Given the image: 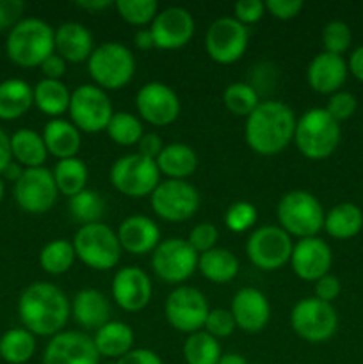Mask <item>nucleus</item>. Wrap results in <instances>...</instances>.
Segmentation results:
<instances>
[{
	"instance_id": "1",
	"label": "nucleus",
	"mask_w": 363,
	"mask_h": 364,
	"mask_svg": "<svg viewBox=\"0 0 363 364\" xmlns=\"http://www.w3.org/2000/svg\"><path fill=\"white\" fill-rule=\"evenodd\" d=\"M18 313L25 329L34 336H56L63 333L71 315V302L56 284L39 281L21 291Z\"/></svg>"
},
{
	"instance_id": "2",
	"label": "nucleus",
	"mask_w": 363,
	"mask_h": 364,
	"mask_svg": "<svg viewBox=\"0 0 363 364\" xmlns=\"http://www.w3.org/2000/svg\"><path fill=\"white\" fill-rule=\"evenodd\" d=\"M295 123L294 110L287 103L278 100L260 102L246 117V142L258 155H278L294 141Z\"/></svg>"
},
{
	"instance_id": "3",
	"label": "nucleus",
	"mask_w": 363,
	"mask_h": 364,
	"mask_svg": "<svg viewBox=\"0 0 363 364\" xmlns=\"http://www.w3.org/2000/svg\"><path fill=\"white\" fill-rule=\"evenodd\" d=\"M56 52V31L39 18L20 20L7 36V55L23 68L41 66Z\"/></svg>"
},
{
	"instance_id": "4",
	"label": "nucleus",
	"mask_w": 363,
	"mask_h": 364,
	"mask_svg": "<svg viewBox=\"0 0 363 364\" xmlns=\"http://www.w3.org/2000/svg\"><path fill=\"white\" fill-rule=\"evenodd\" d=\"M340 123L326 109H310L295 123L294 141L299 153L308 160H326L340 144Z\"/></svg>"
},
{
	"instance_id": "5",
	"label": "nucleus",
	"mask_w": 363,
	"mask_h": 364,
	"mask_svg": "<svg viewBox=\"0 0 363 364\" xmlns=\"http://www.w3.org/2000/svg\"><path fill=\"white\" fill-rule=\"evenodd\" d=\"M88 71L103 91H117L130 84L135 75V57L123 43H102L88 59Z\"/></svg>"
},
{
	"instance_id": "6",
	"label": "nucleus",
	"mask_w": 363,
	"mask_h": 364,
	"mask_svg": "<svg viewBox=\"0 0 363 364\" xmlns=\"http://www.w3.org/2000/svg\"><path fill=\"white\" fill-rule=\"evenodd\" d=\"M75 256L93 270H110L120 263L121 249L116 231L107 224L95 223L80 226L71 240Z\"/></svg>"
},
{
	"instance_id": "7",
	"label": "nucleus",
	"mask_w": 363,
	"mask_h": 364,
	"mask_svg": "<svg viewBox=\"0 0 363 364\" xmlns=\"http://www.w3.org/2000/svg\"><path fill=\"white\" fill-rule=\"evenodd\" d=\"M278 220L281 230L287 231L290 237L310 238L317 237L324 230L322 205L313 194L306 191H290L278 203Z\"/></svg>"
},
{
	"instance_id": "8",
	"label": "nucleus",
	"mask_w": 363,
	"mask_h": 364,
	"mask_svg": "<svg viewBox=\"0 0 363 364\" xmlns=\"http://www.w3.org/2000/svg\"><path fill=\"white\" fill-rule=\"evenodd\" d=\"M110 183L128 198H146L160 183V171L155 160L146 159L141 153H128L110 167Z\"/></svg>"
},
{
	"instance_id": "9",
	"label": "nucleus",
	"mask_w": 363,
	"mask_h": 364,
	"mask_svg": "<svg viewBox=\"0 0 363 364\" xmlns=\"http://www.w3.org/2000/svg\"><path fill=\"white\" fill-rule=\"evenodd\" d=\"M68 112L71 123L80 130V134H98L107 130L110 117L114 116L109 95L95 84L78 85L75 91H71Z\"/></svg>"
},
{
	"instance_id": "10",
	"label": "nucleus",
	"mask_w": 363,
	"mask_h": 364,
	"mask_svg": "<svg viewBox=\"0 0 363 364\" xmlns=\"http://www.w3.org/2000/svg\"><path fill=\"white\" fill-rule=\"evenodd\" d=\"M290 327L301 340L324 343L331 340L338 329L337 309L317 297H305L292 308Z\"/></svg>"
},
{
	"instance_id": "11",
	"label": "nucleus",
	"mask_w": 363,
	"mask_h": 364,
	"mask_svg": "<svg viewBox=\"0 0 363 364\" xmlns=\"http://www.w3.org/2000/svg\"><path fill=\"white\" fill-rule=\"evenodd\" d=\"M292 249V237L280 226L256 228L246 242V255L260 270H278L287 265Z\"/></svg>"
},
{
	"instance_id": "12",
	"label": "nucleus",
	"mask_w": 363,
	"mask_h": 364,
	"mask_svg": "<svg viewBox=\"0 0 363 364\" xmlns=\"http://www.w3.org/2000/svg\"><path fill=\"white\" fill-rule=\"evenodd\" d=\"M199 255L184 238H166L160 240L152 252V269L162 281L178 284L187 281L198 269Z\"/></svg>"
},
{
	"instance_id": "13",
	"label": "nucleus",
	"mask_w": 363,
	"mask_h": 364,
	"mask_svg": "<svg viewBox=\"0 0 363 364\" xmlns=\"http://www.w3.org/2000/svg\"><path fill=\"white\" fill-rule=\"evenodd\" d=\"M149 203L160 219L182 223L198 212L199 192L187 180H166L157 185L149 196Z\"/></svg>"
},
{
	"instance_id": "14",
	"label": "nucleus",
	"mask_w": 363,
	"mask_h": 364,
	"mask_svg": "<svg viewBox=\"0 0 363 364\" xmlns=\"http://www.w3.org/2000/svg\"><path fill=\"white\" fill-rule=\"evenodd\" d=\"M249 28L233 16L217 18L205 34V50L217 64H233L248 50Z\"/></svg>"
},
{
	"instance_id": "15",
	"label": "nucleus",
	"mask_w": 363,
	"mask_h": 364,
	"mask_svg": "<svg viewBox=\"0 0 363 364\" xmlns=\"http://www.w3.org/2000/svg\"><path fill=\"white\" fill-rule=\"evenodd\" d=\"M164 311L173 329L178 333L194 334L205 326L210 308L201 291L192 287H178L167 295Z\"/></svg>"
},
{
	"instance_id": "16",
	"label": "nucleus",
	"mask_w": 363,
	"mask_h": 364,
	"mask_svg": "<svg viewBox=\"0 0 363 364\" xmlns=\"http://www.w3.org/2000/svg\"><path fill=\"white\" fill-rule=\"evenodd\" d=\"M56 180L46 167L25 169L20 180L14 183V199L18 206L28 213H46L57 201Z\"/></svg>"
},
{
	"instance_id": "17",
	"label": "nucleus",
	"mask_w": 363,
	"mask_h": 364,
	"mask_svg": "<svg viewBox=\"0 0 363 364\" xmlns=\"http://www.w3.org/2000/svg\"><path fill=\"white\" fill-rule=\"evenodd\" d=\"M135 107L146 123L153 127H167L180 116L182 103L177 92L164 82H148L135 95Z\"/></svg>"
},
{
	"instance_id": "18",
	"label": "nucleus",
	"mask_w": 363,
	"mask_h": 364,
	"mask_svg": "<svg viewBox=\"0 0 363 364\" xmlns=\"http://www.w3.org/2000/svg\"><path fill=\"white\" fill-rule=\"evenodd\" d=\"M43 364H100V354L89 334L80 331H63L50 338Z\"/></svg>"
},
{
	"instance_id": "19",
	"label": "nucleus",
	"mask_w": 363,
	"mask_h": 364,
	"mask_svg": "<svg viewBox=\"0 0 363 364\" xmlns=\"http://www.w3.org/2000/svg\"><path fill=\"white\" fill-rule=\"evenodd\" d=\"M194 18L185 7H166L159 11L149 25L155 48L178 50L187 45L194 36Z\"/></svg>"
},
{
	"instance_id": "20",
	"label": "nucleus",
	"mask_w": 363,
	"mask_h": 364,
	"mask_svg": "<svg viewBox=\"0 0 363 364\" xmlns=\"http://www.w3.org/2000/svg\"><path fill=\"white\" fill-rule=\"evenodd\" d=\"M153 284L148 274L135 265L123 267L114 274L112 299L121 309L137 313L149 304Z\"/></svg>"
},
{
	"instance_id": "21",
	"label": "nucleus",
	"mask_w": 363,
	"mask_h": 364,
	"mask_svg": "<svg viewBox=\"0 0 363 364\" xmlns=\"http://www.w3.org/2000/svg\"><path fill=\"white\" fill-rule=\"evenodd\" d=\"M295 276L302 281H319L326 274H330L333 263L331 247L319 237L301 238L294 244L290 262Z\"/></svg>"
},
{
	"instance_id": "22",
	"label": "nucleus",
	"mask_w": 363,
	"mask_h": 364,
	"mask_svg": "<svg viewBox=\"0 0 363 364\" xmlns=\"http://www.w3.org/2000/svg\"><path fill=\"white\" fill-rule=\"evenodd\" d=\"M230 311L238 329L246 333H260L270 320V304L258 288H241L233 295Z\"/></svg>"
},
{
	"instance_id": "23",
	"label": "nucleus",
	"mask_w": 363,
	"mask_h": 364,
	"mask_svg": "<svg viewBox=\"0 0 363 364\" xmlns=\"http://www.w3.org/2000/svg\"><path fill=\"white\" fill-rule=\"evenodd\" d=\"M347 75L349 68L344 57L320 52L308 64L306 80H308V85L313 91L331 96L340 91V87L347 80Z\"/></svg>"
},
{
	"instance_id": "24",
	"label": "nucleus",
	"mask_w": 363,
	"mask_h": 364,
	"mask_svg": "<svg viewBox=\"0 0 363 364\" xmlns=\"http://www.w3.org/2000/svg\"><path fill=\"white\" fill-rule=\"evenodd\" d=\"M123 251L141 256L153 252L160 244V230L153 219L146 215H130L116 231Z\"/></svg>"
},
{
	"instance_id": "25",
	"label": "nucleus",
	"mask_w": 363,
	"mask_h": 364,
	"mask_svg": "<svg viewBox=\"0 0 363 364\" xmlns=\"http://www.w3.org/2000/svg\"><path fill=\"white\" fill-rule=\"evenodd\" d=\"M93 34L78 21H66L56 28V53L66 63H84L95 50Z\"/></svg>"
},
{
	"instance_id": "26",
	"label": "nucleus",
	"mask_w": 363,
	"mask_h": 364,
	"mask_svg": "<svg viewBox=\"0 0 363 364\" xmlns=\"http://www.w3.org/2000/svg\"><path fill=\"white\" fill-rule=\"evenodd\" d=\"M110 302L105 294L95 288L80 290L71 301V315L84 329L98 331L110 322Z\"/></svg>"
},
{
	"instance_id": "27",
	"label": "nucleus",
	"mask_w": 363,
	"mask_h": 364,
	"mask_svg": "<svg viewBox=\"0 0 363 364\" xmlns=\"http://www.w3.org/2000/svg\"><path fill=\"white\" fill-rule=\"evenodd\" d=\"M46 151L56 156L57 160L73 159L82 148V134L71 121L57 117L50 119L43 130Z\"/></svg>"
},
{
	"instance_id": "28",
	"label": "nucleus",
	"mask_w": 363,
	"mask_h": 364,
	"mask_svg": "<svg viewBox=\"0 0 363 364\" xmlns=\"http://www.w3.org/2000/svg\"><path fill=\"white\" fill-rule=\"evenodd\" d=\"M134 340L135 336L132 327L120 320L107 322L105 326L95 331V336H93L100 358L112 359V361H117L125 354H128L134 348Z\"/></svg>"
},
{
	"instance_id": "29",
	"label": "nucleus",
	"mask_w": 363,
	"mask_h": 364,
	"mask_svg": "<svg viewBox=\"0 0 363 364\" xmlns=\"http://www.w3.org/2000/svg\"><path fill=\"white\" fill-rule=\"evenodd\" d=\"M157 167L160 174H166L167 180H185L198 169V155L194 149L182 142L164 146L157 156Z\"/></svg>"
},
{
	"instance_id": "30",
	"label": "nucleus",
	"mask_w": 363,
	"mask_h": 364,
	"mask_svg": "<svg viewBox=\"0 0 363 364\" xmlns=\"http://www.w3.org/2000/svg\"><path fill=\"white\" fill-rule=\"evenodd\" d=\"M34 103V89L21 78L0 84V119L13 121L23 116Z\"/></svg>"
},
{
	"instance_id": "31",
	"label": "nucleus",
	"mask_w": 363,
	"mask_h": 364,
	"mask_svg": "<svg viewBox=\"0 0 363 364\" xmlns=\"http://www.w3.org/2000/svg\"><path fill=\"white\" fill-rule=\"evenodd\" d=\"M363 228V212L352 203H340L333 206L324 217V230L331 238L349 240L354 238Z\"/></svg>"
},
{
	"instance_id": "32",
	"label": "nucleus",
	"mask_w": 363,
	"mask_h": 364,
	"mask_svg": "<svg viewBox=\"0 0 363 364\" xmlns=\"http://www.w3.org/2000/svg\"><path fill=\"white\" fill-rule=\"evenodd\" d=\"M238 267L241 265H238L237 256L228 249L216 247L212 251L203 252L198 258V270L201 276L217 284L233 281L238 274Z\"/></svg>"
},
{
	"instance_id": "33",
	"label": "nucleus",
	"mask_w": 363,
	"mask_h": 364,
	"mask_svg": "<svg viewBox=\"0 0 363 364\" xmlns=\"http://www.w3.org/2000/svg\"><path fill=\"white\" fill-rule=\"evenodd\" d=\"M71 102V91L63 80L43 78L34 87V105L52 119L68 112Z\"/></svg>"
},
{
	"instance_id": "34",
	"label": "nucleus",
	"mask_w": 363,
	"mask_h": 364,
	"mask_svg": "<svg viewBox=\"0 0 363 364\" xmlns=\"http://www.w3.org/2000/svg\"><path fill=\"white\" fill-rule=\"evenodd\" d=\"M11 153L16 159V162L27 169L43 167L46 155H48L43 135H39L34 130H28V128L14 132L13 137H11Z\"/></svg>"
},
{
	"instance_id": "35",
	"label": "nucleus",
	"mask_w": 363,
	"mask_h": 364,
	"mask_svg": "<svg viewBox=\"0 0 363 364\" xmlns=\"http://www.w3.org/2000/svg\"><path fill=\"white\" fill-rule=\"evenodd\" d=\"M52 174L53 180H56L57 191H59L60 194L68 196V198H73L78 192L85 191L89 171L84 160H80L78 156L57 160Z\"/></svg>"
},
{
	"instance_id": "36",
	"label": "nucleus",
	"mask_w": 363,
	"mask_h": 364,
	"mask_svg": "<svg viewBox=\"0 0 363 364\" xmlns=\"http://www.w3.org/2000/svg\"><path fill=\"white\" fill-rule=\"evenodd\" d=\"M36 352V338L27 329H11L0 338V358L9 364H25Z\"/></svg>"
},
{
	"instance_id": "37",
	"label": "nucleus",
	"mask_w": 363,
	"mask_h": 364,
	"mask_svg": "<svg viewBox=\"0 0 363 364\" xmlns=\"http://www.w3.org/2000/svg\"><path fill=\"white\" fill-rule=\"evenodd\" d=\"M75 249L73 244L66 238H57V240L48 242L39 252V265L45 272L52 276H63L71 269L75 262Z\"/></svg>"
},
{
	"instance_id": "38",
	"label": "nucleus",
	"mask_w": 363,
	"mask_h": 364,
	"mask_svg": "<svg viewBox=\"0 0 363 364\" xmlns=\"http://www.w3.org/2000/svg\"><path fill=\"white\" fill-rule=\"evenodd\" d=\"M221 355L219 340L205 331L189 334L184 343V359L187 364H217Z\"/></svg>"
},
{
	"instance_id": "39",
	"label": "nucleus",
	"mask_w": 363,
	"mask_h": 364,
	"mask_svg": "<svg viewBox=\"0 0 363 364\" xmlns=\"http://www.w3.org/2000/svg\"><path fill=\"white\" fill-rule=\"evenodd\" d=\"M223 103L233 116L248 117L258 107L260 96L255 85L248 82H233L224 89Z\"/></svg>"
},
{
	"instance_id": "40",
	"label": "nucleus",
	"mask_w": 363,
	"mask_h": 364,
	"mask_svg": "<svg viewBox=\"0 0 363 364\" xmlns=\"http://www.w3.org/2000/svg\"><path fill=\"white\" fill-rule=\"evenodd\" d=\"M105 132L117 146L139 144L141 137L144 135L141 119L130 112H114Z\"/></svg>"
},
{
	"instance_id": "41",
	"label": "nucleus",
	"mask_w": 363,
	"mask_h": 364,
	"mask_svg": "<svg viewBox=\"0 0 363 364\" xmlns=\"http://www.w3.org/2000/svg\"><path fill=\"white\" fill-rule=\"evenodd\" d=\"M70 212L80 226H88V224L100 223L105 212V203L98 192L85 188L70 198Z\"/></svg>"
},
{
	"instance_id": "42",
	"label": "nucleus",
	"mask_w": 363,
	"mask_h": 364,
	"mask_svg": "<svg viewBox=\"0 0 363 364\" xmlns=\"http://www.w3.org/2000/svg\"><path fill=\"white\" fill-rule=\"evenodd\" d=\"M116 11L127 23L135 27L152 25L159 14V4L155 0H117Z\"/></svg>"
},
{
	"instance_id": "43",
	"label": "nucleus",
	"mask_w": 363,
	"mask_h": 364,
	"mask_svg": "<svg viewBox=\"0 0 363 364\" xmlns=\"http://www.w3.org/2000/svg\"><path fill=\"white\" fill-rule=\"evenodd\" d=\"M352 43V32L349 25L342 20H333L324 25L322 28V45L324 52L342 55L347 52Z\"/></svg>"
},
{
	"instance_id": "44",
	"label": "nucleus",
	"mask_w": 363,
	"mask_h": 364,
	"mask_svg": "<svg viewBox=\"0 0 363 364\" xmlns=\"http://www.w3.org/2000/svg\"><path fill=\"white\" fill-rule=\"evenodd\" d=\"M258 219V212L255 206L248 201H237L226 210L224 213V224L233 233H244L251 230Z\"/></svg>"
},
{
	"instance_id": "45",
	"label": "nucleus",
	"mask_w": 363,
	"mask_h": 364,
	"mask_svg": "<svg viewBox=\"0 0 363 364\" xmlns=\"http://www.w3.org/2000/svg\"><path fill=\"white\" fill-rule=\"evenodd\" d=\"M235 329H237V323H235L233 315H231L230 309L223 308L210 309L209 316L205 320V326H203V331L216 338V340L230 336Z\"/></svg>"
},
{
	"instance_id": "46",
	"label": "nucleus",
	"mask_w": 363,
	"mask_h": 364,
	"mask_svg": "<svg viewBox=\"0 0 363 364\" xmlns=\"http://www.w3.org/2000/svg\"><path fill=\"white\" fill-rule=\"evenodd\" d=\"M356 109H358V102H356V96L349 91H338L335 95L330 96L327 100L326 110L335 121L342 123V121H347L354 116Z\"/></svg>"
},
{
	"instance_id": "47",
	"label": "nucleus",
	"mask_w": 363,
	"mask_h": 364,
	"mask_svg": "<svg viewBox=\"0 0 363 364\" xmlns=\"http://www.w3.org/2000/svg\"><path fill=\"white\" fill-rule=\"evenodd\" d=\"M217 240H219V231H217V228L210 223H201L196 228H192L187 238L189 245H191L198 255H203V252L216 249Z\"/></svg>"
},
{
	"instance_id": "48",
	"label": "nucleus",
	"mask_w": 363,
	"mask_h": 364,
	"mask_svg": "<svg viewBox=\"0 0 363 364\" xmlns=\"http://www.w3.org/2000/svg\"><path fill=\"white\" fill-rule=\"evenodd\" d=\"M265 14V2L262 0H238L233 6V18L242 25H253Z\"/></svg>"
},
{
	"instance_id": "49",
	"label": "nucleus",
	"mask_w": 363,
	"mask_h": 364,
	"mask_svg": "<svg viewBox=\"0 0 363 364\" xmlns=\"http://www.w3.org/2000/svg\"><path fill=\"white\" fill-rule=\"evenodd\" d=\"M305 7L302 0H267L265 11L276 20H292Z\"/></svg>"
},
{
	"instance_id": "50",
	"label": "nucleus",
	"mask_w": 363,
	"mask_h": 364,
	"mask_svg": "<svg viewBox=\"0 0 363 364\" xmlns=\"http://www.w3.org/2000/svg\"><path fill=\"white\" fill-rule=\"evenodd\" d=\"M25 11L21 0H0V31L13 28Z\"/></svg>"
},
{
	"instance_id": "51",
	"label": "nucleus",
	"mask_w": 363,
	"mask_h": 364,
	"mask_svg": "<svg viewBox=\"0 0 363 364\" xmlns=\"http://www.w3.org/2000/svg\"><path fill=\"white\" fill-rule=\"evenodd\" d=\"M342 284L338 281V277H335L333 274H326L324 277H320L319 281H315V295L319 301L327 302V304H333L335 299L340 295Z\"/></svg>"
},
{
	"instance_id": "52",
	"label": "nucleus",
	"mask_w": 363,
	"mask_h": 364,
	"mask_svg": "<svg viewBox=\"0 0 363 364\" xmlns=\"http://www.w3.org/2000/svg\"><path fill=\"white\" fill-rule=\"evenodd\" d=\"M116 364H164L160 355L149 348H132L128 354L120 358Z\"/></svg>"
},
{
	"instance_id": "53",
	"label": "nucleus",
	"mask_w": 363,
	"mask_h": 364,
	"mask_svg": "<svg viewBox=\"0 0 363 364\" xmlns=\"http://www.w3.org/2000/svg\"><path fill=\"white\" fill-rule=\"evenodd\" d=\"M66 60L53 52L52 55L46 57V59L43 60V64L39 68H41L45 78H50V80H60V78L64 77V73H66Z\"/></svg>"
},
{
	"instance_id": "54",
	"label": "nucleus",
	"mask_w": 363,
	"mask_h": 364,
	"mask_svg": "<svg viewBox=\"0 0 363 364\" xmlns=\"http://www.w3.org/2000/svg\"><path fill=\"white\" fill-rule=\"evenodd\" d=\"M162 149H164L162 139H160V135L153 134V132L144 134L141 137V141H139V153H141L142 156H146V159L157 160V156L160 155Z\"/></svg>"
},
{
	"instance_id": "55",
	"label": "nucleus",
	"mask_w": 363,
	"mask_h": 364,
	"mask_svg": "<svg viewBox=\"0 0 363 364\" xmlns=\"http://www.w3.org/2000/svg\"><path fill=\"white\" fill-rule=\"evenodd\" d=\"M349 73H352V77L358 78L359 82H363V45L358 46L354 52L349 57Z\"/></svg>"
},
{
	"instance_id": "56",
	"label": "nucleus",
	"mask_w": 363,
	"mask_h": 364,
	"mask_svg": "<svg viewBox=\"0 0 363 364\" xmlns=\"http://www.w3.org/2000/svg\"><path fill=\"white\" fill-rule=\"evenodd\" d=\"M13 153H11V139L4 130H0V173L6 171V167L13 162Z\"/></svg>"
},
{
	"instance_id": "57",
	"label": "nucleus",
	"mask_w": 363,
	"mask_h": 364,
	"mask_svg": "<svg viewBox=\"0 0 363 364\" xmlns=\"http://www.w3.org/2000/svg\"><path fill=\"white\" fill-rule=\"evenodd\" d=\"M134 45L139 50H152L155 48V41H153L152 31L148 28H137L134 34Z\"/></svg>"
},
{
	"instance_id": "58",
	"label": "nucleus",
	"mask_w": 363,
	"mask_h": 364,
	"mask_svg": "<svg viewBox=\"0 0 363 364\" xmlns=\"http://www.w3.org/2000/svg\"><path fill=\"white\" fill-rule=\"evenodd\" d=\"M77 6L84 11H95V13H98V11H103L112 6V2L110 0H82V2H77Z\"/></svg>"
},
{
	"instance_id": "59",
	"label": "nucleus",
	"mask_w": 363,
	"mask_h": 364,
	"mask_svg": "<svg viewBox=\"0 0 363 364\" xmlns=\"http://www.w3.org/2000/svg\"><path fill=\"white\" fill-rule=\"evenodd\" d=\"M23 171L25 169H21L20 164H18V162H11L9 166L6 167V171H4V176H6L7 180H13L14 183H16V181L21 178V174H23Z\"/></svg>"
},
{
	"instance_id": "60",
	"label": "nucleus",
	"mask_w": 363,
	"mask_h": 364,
	"mask_svg": "<svg viewBox=\"0 0 363 364\" xmlns=\"http://www.w3.org/2000/svg\"><path fill=\"white\" fill-rule=\"evenodd\" d=\"M217 364H248V361H246L241 354H233V352H230V354L221 355L219 363Z\"/></svg>"
},
{
	"instance_id": "61",
	"label": "nucleus",
	"mask_w": 363,
	"mask_h": 364,
	"mask_svg": "<svg viewBox=\"0 0 363 364\" xmlns=\"http://www.w3.org/2000/svg\"><path fill=\"white\" fill-rule=\"evenodd\" d=\"M2 198H4V183L2 180H0V201H2Z\"/></svg>"
},
{
	"instance_id": "62",
	"label": "nucleus",
	"mask_w": 363,
	"mask_h": 364,
	"mask_svg": "<svg viewBox=\"0 0 363 364\" xmlns=\"http://www.w3.org/2000/svg\"><path fill=\"white\" fill-rule=\"evenodd\" d=\"M107 364H116V361H112V363H107Z\"/></svg>"
}]
</instances>
